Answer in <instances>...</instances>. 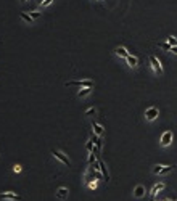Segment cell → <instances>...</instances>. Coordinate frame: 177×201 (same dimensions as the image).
<instances>
[{"label":"cell","instance_id":"1","mask_svg":"<svg viewBox=\"0 0 177 201\" xmlns=\"http://www.w3.org/2000/svg\"><path fill=\"white\" fill-rule=\"evenodd\" d=\"M66 87H94V80L90 79H82V80H69V82H66Z\"/></svg>","mask_w":177,"mask_h":201},{"label":"cell","instance_id":"2","mask_svg":"<svg viewBox=\"0 0 177 201\" xmlns=\"http://www.w3.org/2000/svg\"><path fill=\"white\" fill-rule=\"evenodd\" d=\"M150 64H151L153 71H155L156 74H163L164 73V71H163V66H161V61L155 55H150Z\"/></svg>","mask_w":177,"mask_h":201},{"label":"cell","instance_id":"3","mask_svg":"<svg viewBox=\"0 0 177 201\" xmlns=\"http://www.w3.org/2000/svg\"><path fill=\"white\" fill-rule=\"evenodd\" d=\"M0 200L2 201H18V200H21V196L13 193V191H5V193H0Z\"/></svg>","mask_w":177,"mask_h":201},{"label":"cell","instance_id":"4","mask_svg":"<svg viewBox=\"0 0 177 201\" xmlns=\"http://www.w3.org/2000/svg\"><path fill=\"white\" fill-rule=\"evenodd\" d=\"M158 114H160V111H158V108H155V106L148 108V110L145 111V118H146V121H155V119L158 118Z\"/></svg>","mask_w":177,"mask_h":201},{"label":"cell","instance_id":"5","mask_svg":"<svg viewBox=\"0 0 177 201\" xmlns=\"http://www.w3.org/2000/svg\"><path fill=\"white\" fill-rule=\"evenodd\" d=\"M50 153H52V155H53V158H56V159H58V161H61L63 164H66V166H71V161L68 159V158H66V156L63 155L61 151H56V150H52V151H50Z\"/></svg>","mask_w":177,"mask_h":201},{"label":"cell","instance_id":"6","mask_svg":"<svg viewBox=\"0 0 177 201\" xmlns=\"http://www.w3.org/2000/svg\"><path fill=\"white\" fill-rule=\"evenodd\" d=\"M171 142H172V132L167 130L161 135V146H169Z\"/></svg>","mask_w":177,"mask_h":201},{"label":"cell","instance_id":"7","mask_svg":"<svg viewBox=\"0 0 177 201\" xmlns=\"http://www.w3.org/2000/svg\"><path fill=\"white\" fill-rule=\"evenodd\" d=\"M92 140H94V145H95V153H100L101 151V139H100V135H97V134H94L92 132Z\"/></svg>","mask_w":177,"mask_h":201},{"label":"cell","instance_id":"8","mask_svg":"<svg viewBox=\"0 0 177 201\" xmlns=\"http://www.w3.org/2000/svg\"><path fill=\"white\" fill-rule=\"evenodd\" d=\"M68 193H69V191H68L66 187H60L58 190H56V198H58V200H66V198H68Z\"/></svg>","mask_w":177,"mask_h":201},{"label":"cell","instance_id":"9","mask_svg":"<svg viewBox=\"0 0 177 201\" xmlns=\"http://www.w3.org/2000/svg\"><path fill=\"white\" fill-rule=\"evenodd\" d=\"M115 53L118 56H121V58H127V56H129V52H127V49H126V47H116Z\"/></svg>","mask_w":177,"mask_h":201},{"label":"cell","instance_id":"10","mask_svg":"<svg viewBox=\"0 0 177 201\" xmlns=\"http://www.w3.org/2000/svg\"><path fill=\"white\" fill-rule=\"evenodd\" d=\"M164 187H166V185H164L163 182H160V184H156V185H155V187L151 188V191H150V195H151V196H155V195H158V193H160V191H163V190H164Z\"/></svg>","mask_w":177,"mask_h":201},{"label":"cell","instance_id":"11","mask_svg":"<svg viewBox=\"0 0 177 201\" xmlns=\"http://www.w3.org/2000/svg\"><path fill=\"white\" fill-rule=\"evenodd\" d=\"M126 61H127L129 68H137V64H139V60H137L135 56H132V55H129L127 58H126Z\"/></svg>","mask_w":177,"mask_h":201},{"label":"cell","instance_id":"12","mask_svg":"<svg viewBox=\"0 0 177 201\" xmlns=\"http://www.w3.org/2000/svg\"><path fill=\"white\" fill-rule=\"evenodd\" d=\"M100 161V172H101V175L105 177V179H106V182L110 180V174H108V169H106V166H105V163L101 159H98Z\"/></svg>","mask_w":177,"mask_h":201},{"label":"cell","instance_id":"13","mask_svg":"<svg viewBox=\"0 0 177 201\" xmlns=\"http://www.w3.org/2000/svg\"><path fill=\"white\" fill-rule=\"evenodd\" d=\"M92 90H94V87H84L82 90L77 92V97H79V98H84V97H87V95L90 94Z\"/></svg>","mask_w":177,"mask_h":201},{"label":"cell","instance_id":"14","mask_svg":"<svg viewBox=\"0 0 177 201\" xmlns=\"http://www.w3.org/2000/svg\"><path fill=\"white\" fill-rule=\"evenodd\" d=\"M92 129H94V134H97V135H103V127H101L98 122H92Z\"/></svg>","mask_w":177,"mask_h":201},{"label":"cell","instance_id":"15","mask_svg":"<svg viewBox=\"0 0 177 201\" xmlns=\"http://www.w3.org/2000/svg\"><path fill=\"white\" fill-rule=\"evenodd\" d=\"M134 195H135V198H142L143 195H145V187H142V185H137L135 190H134Z\"/></svg>","mask_w":177,"mask_h":201},{"label":"cell","instance_id":"16","mask_svg":"<svg viewBox=\"0 0 177 201\" xmlns=\"http://www.w3.org/2000/svg\"><path fill=\"white\" fill-rule=\"evenodd\" d=\"M87 185H89V188H90V190H97V187H98V179H92V180H89V182H87Z\"/></svg>","mask_w":177,"mask_h":201},{"label":"cell","instance_id":"17","mask_svg":"<svg viewBox=\"0 0 177 201\" xmlns=\"http://www.w3.org/2000/svg\"><path fill=\"white\" fill-rule=\"evenodd\" d=\"M172 169H174L172 166H161V171H160V174H161V175H166V174H169ZM160 174H158V175H160Z\"/></svg>","mask_w":177,"mask_h":201},{"label":"cell","instance_id":"18","mask_svg":"<svg viewBox=\"0 0 177 201\" xmlns=\"http://www.w3.org/2000/svg\"><path fill=\"white\" fill-rule=\"evenodd\" d=\"M158 47H160V49H163V50H166V52H171V44L169 42H160V44H158Z\"/></svg>","mask_w":177,"mask_h":201},{"label":"cell","instance_id":"19","mask_svg":"<svg viewBox=\"0 0 177 201\" xmlns=\"http://www.w3.org/2000/svg\"><path fill=\"white\" fill-rule=\"evenodd\" d=\"M19 16H21V19H24L26 23H32V18H31V15H28V13H19Z\"/></svg>","mask_w":177,"mask_h":201},{"label":"cell","instance_id":"20","mask_svg":"<svg viewBox=\"0 0 177 201\" xmlns=\"http://www.w3.org/2000/svg\"><path fill=\"white\" fill-rule=\"evenodd\" d=\"M85 150H87L89 153H92V151H94V140H92V139L85 143Z\"/></svg>","mask_w":177,"mask_h":201},{"label":"cell","instance_id":"21","mask_svg":"<svg viewBox=\"0 0 177 201\" xmlns=\"http://www.w3.org/2000/svg\"><path fill=\"white\" fill-rule=\"evenodd\" d=\"M95 155H97V153H94V151L89 153V164H94L95 161H97V156H95Z\"/></svg>","mask_w":177,"mask_h":201},{"label":"cell","instance_id":"22","mask_svg":"<svg viewBox=\"0 0 177 201\" xmlns=\"http://www.w3.org/2000/svg\"><path fill=\"white\" fill-rule=\"evenodd\" d=\"M29 15H31V18H32V19H37V18H40V11H31V13H29Z\"/></svg>","mask_w":177,"mask_h":201},{"label":"cell","instance_id":"23","mask_svg":"<svg viewBox=\"0 0 177 201\" xmlns=\"http://www.w3.org/2000/svg\"><path fill=\"white\" fill-rule=\"evenodd\" d=\"M53 3V0H44L40 3V7H49V5H52Z\"/></svg>","mask_w":177,"mask_h":201},{"label":"cell","instance_id":"24","mask_svg":"<svg viewBox=\"0 0 177 201\" xmlns=\"http://www.w3.org/2000/svg\"><path fill=\"white\" fill-rule=\"evenodd\" d=\"M167 42H169V44H171V45H177V40H176V39H174V37H167Z\"/></svg>","mask_w":177,"mask_h":201},{"label":"cell","instance_id":"25","mask_svg":"<svg viewBox=\"0 0 177 201\" xmlns=\"http://www.w3.org/2000/svg\"><path fill=\"white\" fill-rule=\"evenodd\" d=\"M21 169H23V167H21L19 164H15V166H13V172H16V174L21 172Z\"/></svg>","mask_w":177,"mask_h":201},{"label":"cell","instance_id":"26","mask_svg":"<svg viewBox=\"0 0 177 201\" xmlns=\"http://www.w3.org/2000/svg\"><path fill=\"white\" fill-rule=\"evenodd\" d=\"M90 114H95V108H89L85 111V116H90Z\"/></svg>","mask_w":177,"mask_h":201},{"label":"cell","instance_id":"27","mask_svg":"<svg viewBox=\"0 0 177 201\" xmlns=\"http://www.w3.org/2000/svg\"><path fill=\"white\" fill-rule=\"evenodd\" d=\"M171 52H172V53H176V55H177V45L171 47Z\"/></svg>","mask_w":177,"mask_h":201},{"label":"cell","instance_id":"28","mask_svg":"<svg viewBox=\"0 0 177 201\" xmlns=\"http://www.w3.org/2000/svg\"><path fill=\"white\" fill-rule=\"evenodd\" d=\"M42 2H44V0H39V5H40V3H42Z\"/></svg>","mask_w":177,"mask_h":201},{"label":"cell","instance_id":"29","mask_svg":"<svg viewBox=\"0 0 177 201\" xmlns=\"http://www.w3.org/2000/svg\"><path fill=\"white\" fill-rule=\"evenodd\" d=\"M164 201H171V200H164Z\"/></svg>","mask_w":177,"mask_h":201},{"label":"cell","instance_id":"30","mask_svg":"<svg viewBox=\"0 0 177 201\" xmlns=\"http://www.w3.org/2000/svg\"><path fill=\"white\" fill-rule=\"evenodd\" d=\"M151 201H155V200H151Z\"/></svg>","mask_w":177,"mask_h":201}]
</instances>
